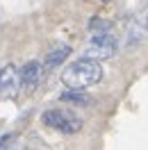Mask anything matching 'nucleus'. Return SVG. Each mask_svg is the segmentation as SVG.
<instances>
[{
  "instance_id": "nucleus-1",
  "label": "nucleus",
  "mask_w": 148,
  "mask_h": 150,
  "mask_svg": "<svg viewBox=\"0 0 148 150\" xmlns=\"http://www.w3.org/2000/svg\"><path fill=\"white\" fill-rule=\"evenodd\" d=\"M102 80V66L93 59L80 57L73 64H68L62 73V82L68 86V91H84L89 86L98 84Z\"/></svg>"
},
{
  "instance_id": "nucleus-2",
  "label": "nucleus",
  "mask_w": 148,
  "mask_h": 150,
  "mask_svg": "<svg viewBox=\"0 0 148 150\" xmlns=\"http://www.w3.org/2000/svg\"><path fill=\"white\" fill-rule=\"evenodd\" d=\"M41 123L57 132H62V134H78L82 130V118L75 116L73 112H68V109H59V107L46 109L41 114Z\"/></svg>"
},
{
  "instance_id": "nucleus-3",
  "label": "nucleus",
  "mask_w": 148,
  "mask_h": 150,
  "mask_svg": "<svg viewBox=\"0 0 148 150\" xmlns=\"http://www.w3.org/2000/svg\"><path fill=\"white\" fill-rule=\"evenodd\" d=\"M116 50H119V41L114 34H91L87 46H84V57L100 64L102 59L114 57Z\"/></svg>"
},
{
  "instance_id": "nucleus-4",
  "label": "nucleus",
  "mask_w": 148,
  "mask_h": 150,
  "mask_svg": "<svg viewBox=\"0 0 148 150\" xmlns=\"http://www.w3.org/2000/svg\"><path fill=\"white\" fill-rule=\"evenodd\" d=\"M21 91V73L14 64H5L0 68V98L14 100Z\"/></svg>"
},
{
  "instance_id": "nucleus-5",
  "label": "nucleus",
  "mask_w": 148,
  "mask_h": 150,
  "mask_svg": "<svg viewBox=\"0 0 148 150\" xmlns=\"http://www.w3.org/2000/svg\"><path fill=\"white\" fill-rule=\"evenodd\" d=\"M148 34V11H139L132 18L128 21V28H125V43L128 46H137L141 43Z\"/></svg>"
},
{
  "instance_id": "nucleus-6",
  "label": "nucleus",
  "mask_w": 148,
  "mask_h": 150,
  "mask_svg": "<svg viewBox=\"0 0 148 150\" xmlns=\"http://www.w3.org/2000/svg\"><path fill=\"white\" fill-rule=\"evenodd\" d=\"M18 73H21V89H25L28 93H32L39 86V82H41L43 66H41V62H37V59H30V62H25V64L18 68Z\"/></svg>"
},
{
  "instance_id": "nucleus-7",
  "label": "nucleus",
  "mask_w": 148,
  "mask_h": 150,
  "mask_svg": "<svg viewBox=\"0 0 148 150\" xmlns=\"http://www.w3.org/2000/svg\"><path fill=\"white\" fill-rule=\"evenodd\" d=\"M68 55H71V46H64V43H62V46H55L46 55V62H43L41 66H46V68H55V66H59Z\"/></svg>"
},
{
  "instance_id": "nucleus-8",
  "label": "nucleus",
  "mask_w": 148,
  "mask_h": 150,
  "mask_svg": "<svg viewBox=\"0 0 148 150\" xmlns=\"http://www.w3.org/2000/svg\"><path fill=\"white\" fill-rule=\"evenodd\" d=\"M89 30L91 34H114V23L105 18H93L89 23Z\"/></svg>"
},
{
  "instance_id": "nucleus-9",
  "label": "nucleus",
  "mask_w": 148,
  "mask_h": 150,
  "mask_svg": "<svg viewBox=\"0 0 148 150\" xmlns=\"http://www.w3.org/2000/svg\"><path fill=\"white\" fill-rule=\"evenodd\" d=\"M64 103H73V105H89L91 103V98L84 93V91H66V93L59 96Z\"/></svg>"
},
{
  "instance_id": "nucleus-10",
  "label": "nucleus",
  "mask_w": 148,
  "mask_h": 150,
  "mask_svg": "<svg viewBox=\"0 0 148 150\" xmlns=\"http://www.w3.org/2000/svg\"><path fill=\"white\" fill-rule=\"evenodd\" d=\"M139 2H144V5H148V0H139Z\"/></svg>"
}]
</instances>
